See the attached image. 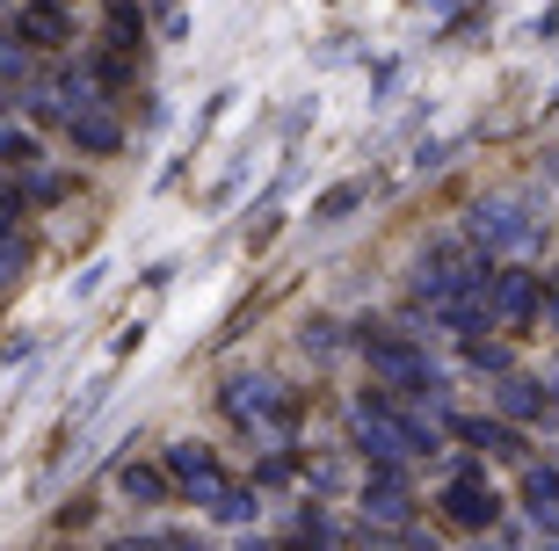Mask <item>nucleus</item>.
Wrapping results in <instances>:
<instances>
[{"label":"nucleus","instance_id":"1","mask_svg":"<svg viewBox=\"0 0 559 551\" xmlns=\"http://www.w3.org/2000/svg\"><path fill=\"white\" fill-rule=\"evenodd\" d=\"M465 240L479 254H538L545 247V218L531 196H479L465 211Z\"/></svg>","mask_w":559,"mask_h":551},{"label":"nucleus","instance_id":"2","mask_svg":"<svg viewBox=\"0 0 559 551\" xmlns=\"http://www.w3.org/2000/svg\"><path fill=\"white\" fill-rule=\"evenodd\" d=\"M436 508H443V523H451V530L487 537V530L501 523V493L487 487V471H479V465H465L451 487H443V501H436Z\"/></svg>","mask_w":559,"mask_h":551},{"label":"nucleus","instance_id":"3","mask_svg":"<svg viewBox=\"0 0 559 551\" xmlns=\"http://www.w3.org/2000/svg\"><path fill=\"white\" fill-rule=\"evenodd\" d=\"M218 407L240 421V429H254V435H276V429H290V399L270 385V378H226V392H218Z\"/></svg>","mask_w":559,"mask_h":551},{"label":"nucleus","instance_id":"4","mask_svg":"<svg viewBox=\"0 0 559 551\" xmlns=\"http://www.w3.org/2000/svg\"><path fill=\"white\" fill-rule=\"evenodd\" d=\"M415 523V487L400 465H371L364 479V530H407Z\"/></svg>","mask_w":559,"mask_h":551},{"label":"nucleus","instance_id":"5","mask_svg":"<svg viewBox=\"0 0 559 551\" xmlns=\"http://www.w3.org/2000/svg\"><path fill=\"white\" fill-rule=\"evenodd\" d=\"M167 479H175V493H189L197 508H211V501L233 487L226 465H218V450H204V443H167Z\"/></svg>","mask_w":559,"mask_h":551},{"label":"nucleus","instance_id":"6","mask_svg":"<svg viewBox=\"0 0 559 551\" xmlns=\"http://www.w3.org/2000/svg\"><path fill=\"white\" fill-rule=\"evenodd\" d=\"M487 298H495V327H531V320H545V284L523 262L495 268V276H487Z\"/></svg>","mask_w":559,"mask_h":551},{"label":"nucleus","instance_id":"7","mask_svg":"<svg viewBox=\"0 0 559 551\" xmlns=\"http://www.w3.org/2000/svg\"><path fill=\"white\" fill-rule=\"evenodd\" d=\"M443 429L457 435V443L487 450V457H501V465H531V443H523L516 421H443Z\"/></svg>","mask_w":559,"mask_h":551},{"label":"nucleus","instance_id":"8","mask_svg":"<svg viewBox=\"0 0 559 551\" xmlns=\"http://www.w3.org/2000/svg\"><path fill=\"white\" fill-rule=\"evenodd\" d=\"M495 407H501V421L531 429V421H545V414H552V385H545V378H501Z\"/></svg>","mask_w":559,"mask_h":551},{"label":"nucleus","instance_id":"9","mask_svg":"<svg viewBox=\"0 0 559 551\" xmlns=\"http://www.w3.org/2000/svg\"><path fill=\"white\" fill-rule=\"evenodd\" d=\"M15 37H22V44H37V51H51V44H66V37H73V15H66L59 0H22Z\"/></svg>","mask_w":559,"mask_h":551},{"label":"nucleus","instance_id":"10","mask_svg":"<svg viewBox=\"0 0 559 551\" xmlns=\"http://www.w3.org/2000/svg\"><path fill=\"white\" fill-rule=\"evenodd\" d=\"M523 515H531L545 537H559V471L523 465Z\"/></svg>","mask_w":559,"mask_h":551},{"label":"nucleus","instance_id":"11","mask_svg":"<svg viewBox=\"0 0 559 551\" xmlns=\"http://www.w3.org/2000/svg\"><path fill=\"white\" fill-rule=\"evenodd\" d=\"M66 131H73V145H81V153H117V145H124V123H117V117H103V109L73 117Z\"/></svg>","mask_w":559,"mask_h":551},{"label":"nucleus","instance_id":"12","mask_svg":"<svg viewBox=\"0 0 559 551\" xmlns=\"http://www.w3.org/2000/svg\"><path fill=\"white\" fill-rule=\"evenodd\" d=\"M117 487H124V501H145V508H153V501L175 493V479H167V465L160 471H153V465H124V471H117Z\"/></svg>","mask_w":559,"mask_h":551},{"label":"nucleus","instance_id":"13","mask_svg":"<svg viewBox=\"0 0 559 551\" xmlns=\"http://www.w3.org/2000/svg\"><path fill=\"white\" fill-rule=\"evenodd\" d=\"M364 196H371V182H342V189H328V196L312 204V225H342L356 204H364Z\"/></svg>","mask_w":559,"mask_h":551},{"label":"nucleus","instance_id":"14","mask_svg":"<svg viewBox=\"0 0 559 551\" xmlns=\"http://www.w3.org/2000/svg\"><path fill=\"white\" fill-rule=\"evenodd\" d=\"M254 508H262V493H254V487H226L218 501H211V515H218V523H233V530H240V523H254Z\"/></svg>","mask_w":559,"mask_h":551},{"label":"nucleus","instance_id":"15","mask_svg":"<svg viewBox=\"0 0 559 551\" xmlns=\"http://www.w3.org/2000/svg\"><path fill=\"white\" fill-rule=\"evenodd\" d=\"M298 544H306V551H334V530H328V508H298Z\"/></svg>","mask_w":559,"mask_h":551},{"label":"nucleus","instance_id":"16","mask_svg":"<svg viewBox=\"0 0 559 551\" xmlns=\"http://www.w3.org/2000/svg\"><path fill=\"white\" fill-rule=\"evenodd\" d=\"M0 167H22V175H29V167H37V139H29V131H0Z\"/></svg>","mask_w":559,"mask_h":551},{"label":"nucleus","instance_id":"17","mask_svg":"<svg viewBox=\"0 0 559 551\" xmlns=\"http://www.w3.org/2000/svg\"><path fill=\"white\" fill-rule=\"evenodd\" d=\"M465 363H473V370H501V378H509V348H501V342H479V334H473V342H465Z\"/></svg>","mask_w":559,"mask_h":551},{"label":"nucleus","instance_id":"18","mask_svg":"<svg viewBox=\"0 0 559 551\" xmlns=\"http://www.w3.org/2000/svg\"><path fill=\"white\" fill-rule=\"evenodd\" d=\"M15 218H22V189L0 182V240H15Z\"/></svg>","mask_w":559,"mask_h":551},{"label":"nucleus","instance_id":"19","mask_svg":"<svg viewBox=\"0 0 559 551\" xmlns=\"http://www.w3.org/2000/svg\"><path fill=\"white\" fill-rule=\"evenodd\" d=\"M109 551H189L182 537H117Z\"/></svg>","mask_w":559,"mask_h":551},{"label":"nucleus","instance_id":"20","mask_svg":"<svg viewBox=\"0 0 559 551\" xmlns=\"http://www.w3.org/2000/svg\"><path fill=\"white\" fill-rule=\"evenodd\" d=\"M306 348H312V356H328V348H334V320H312V327H306Z\"/></svg>","mask_w":559,"mask_h":551},{"label":"nucleus","instance_id":"21","mask_svg":"<svg viewBox=\"0 0 559 551\" xmlns=\"http://www.w3.org/2000/svg\"><path fill=\"white\" fill-rule=\"evenodd\" d=\"M22 73H29V59L22 51H0V81H22Z\"/></svg>","mask_w":559,"mask_h":551},{"label":"nucleus","instance_id":"22","mask_svg":"<svg viewBox=\"0 0 559 551\" xmlns=\"http://www.w3.org/2000/svg\"><path fill=\"white\" fill-rule=\"evenodd\" d=\"M545 327H552V334H559V284H552V290H545Z\"/></svg>","mask_w":559,"mask_h":551},{"label":"nucleus","instance_id":"23","mask_svg":"<svg viewBox=\"0 0 559 551\" xmlns=\"http://www.w3.org/2000/svg\"><path fill=\"white\" fill-rule=\"evenodd\" d=\"M240 551H284V544H270V537H248V544H240Z\"/></svg>","mask_w":559,"mask_h":551},{"label":"nucleus","instance_id":"24","mask_svg":"<svg viewBox=\"0 0 559 551\" xmlns=\"http://www.w3.org/2000/svg\"><path fill=\"white\" fill-rule=\"evenodd\" d=\"M545 385H552V392H559V356H552V370H545Z\"/></svg>","mask_w":559,"mask_h":551},{"label":"nucleus","instance_id":"25","mask_svg":"<svg viewBox=\"0 0 559 551\" xmlns=\"http://www.w3.org/2000/svg\"><path fill=\"white\" fill-rule=\"evenodd\" d=\"M552 182H559V153H552Z\"/></svg>","mask_w":559,"mask_h":551},{"label":"nucleus","instance_id":"26","mask_svg":"<svg viewBox=\"0 0 559 551\" xmlns=\"http://www.w3.org/2000/svg\"><path fill=\"white\" fill-rule=\"evenodd\" d=\"M0 117H8V103H0ZM0 131H8V123H0Z\"/></svg>","mask_w":559,"mask_h":551}]
</instances>
